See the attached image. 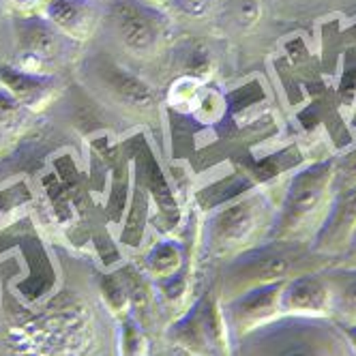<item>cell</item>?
<instances>
[{
	"label": "cell",
	"mask_w": 356,
	"mask_h": 356,
	"mask_svg": "<svg viewBox=\"0 0 356 356\" xmlns=\"http://www.w3.org/2000/svg\"><path fill=\"white\" fill-rule=\"evenodd\" d=\"M337 161L312 163L296 172L286 189L266 243L298 245L316 236L337 191Z\"/></svg>",
	"instance_id": "cell-1"
},
{
	"label": "cell",
	"mask_w": 356,
	"mask_h": 356,
	"mask_svg": "<svg viewBox=\"0 0 356 356\" xmlns=\"http://www.w3.org/2000/svg\"><path fill=\"white\" fill-rule=\"evenodd\" d=\"M275 209L264 193L241 195L219 207L204 223L202 245L211 260L230 262L241 253L266 243Z\"/></svg>",
	"instance_id": "cell-2"
},
{
	"label": "cell",
	"mask_w": 356,
	"mask_h": 356,
	"mask_svg": "<svg viewBox=\"0 0 356 356\" xmlns=\"http://www.w3.org/2000/svg\"><path fill=\"white\" fill-rule=\"evenodd\" d=\"M92 339L95 326L82 305H65L13 333L24 356H84Z\"/></svg>",
	"instance_id": "cell-3"
},
{
	"label": "cell",
	"mask_w": 356,
	"mask_h": 356,
	"mask_svg": "<svg viewBox=\"0 0 356 356\" xmlns=\"http://www.w3.org/2000/svg\"><path fill=\"white\" fill-rule=\"evenodd\" d=\"M168 339L181 356H232L219 286L202 294L193 307L168 326Z\"/></svg>",
	"instance_id": "cell-4"
},
{
	"label": "cell",
	"mask_w": 356,
	"mask_h": 356,
	"mask_svg": "<svg viewBox=\"0 0 356 356\" xmlns=\"http://www.w3.org/2000/svg\"><path fill=\"white\" fill-rule=\"evenodd\" d=\"M318 320L282 318L253 333L256 356H341L343 337L316 324Z\"/></svg>",
	"instance_id": "cell-5"
},
{
	"label": "cell",
	"mask_w": 356,
	"mask_h": 356,
	"mask_svg": "<svg viewBox=\"0 0 356 356\" xmlns=\"http://www.w3.org/2000/svg\"><path fill=\"white\" fill-rule=\"evenodd\" d=\"M292 268L294 260L290 256V245L264 243L260 247H253L227 262L221 282L217 284L221 300L227 302L253 288L286 282L290 279Z\"/></svg>",
	"instance_id": "cell-6"
},
{
	"label": "cell",
	"mask_w": 356,
	"mask_h": 356,
	"mask_svg": "<svg viewBox=\"0 0 356 356\" xmlns=\"http://www.w3.org/2000/svg\"><path fill=\"white\" fill-rule=\"evenodd\" d=\"M114 37L127 54L136 58H152L161 52L165 39L161 15L138 0H116L110 11Z\"/></svg>",
	"instance_id": "cell-7"
},
{
	"label": "cell",
	"mask_w": 356,
	"mask_h": 356,
	"mask_svg": "<svg viewBox=\"0 0 356 356\" xmlns=\"http://www.w3.org/2000/svg\"><path fill=\"white\" fill-rule=\"evenodd\" d=\"M282 286L284 282L253 288L223 302L225 322L234 341L247 339L260 328L282 320Z\"/></svg>",
	"instance_id": "cell-8"
},
{
	"label": "cell",
	"mask_w": 356,
	"mask_h": 356,
	"mask_svg": "<svg viewBox=\"0 0 356 356\" xmlns=\"http://www.w3.org/2000/svg\"><path fill=\"white\" fill-rule=\"evenodd\" d=\"M335 314L333 279L302 273L286 279L282 286V318L324 320Z\"/></svg>",
	"instance_id": "cell-9"
},
{
	"label": "cell",
	"mask_w": 356,
	"mask_h": 356,
	"mask_svg": "<svg viewBox=\"0 0 356 356\" xmlns=\"http://www.w3.org/2000/svg\"><path fill=\"white\" fill-rule=\"evenodd\" d=\"M63 37L43 15L22 17L17 24V58L13 67L29 73H47V67L63 52Z\"/></svg>",
	"instance_id": "cell-10"
},
{
	"label": "cell",
	"mask_w": 356,
	"mask_h": 356,
	"mask_svg": "<svg viewBox=\"0 0 356 356\" xmlns=\"http://www.w3.org/2000/svg\"><path fill=\"white\" fill-rule=\"evenodd\" d=\"M356 232V183L339 187L328 213L312 241V249L324 258H341Z\"/></svg>",
	"instance_id": "cell-11"
},
{
	"label": "cell",
	"mask_w": 356,
	"mask_h": 356,
	"mask_svg": "<svg viewBox=\"0 0 356 356\" xmlns=\"http://www.w3.org/2000/svg\"><path fill=\"white\" fill-rule=\"evenodd\" d=\"M90 71H92L95 82L101 86V90L110 95L122 108H129L134 112H144L155 106V95H152V90L142 80H138L136 75L118 67L116 63L108 58H97L90 65Z\"/></svg>",
	"instance_id": "cell-12"
},
{
	"label": "cell",
	"mask_w": 356,
	"mask_h": 356,
	"mask_svg": "<svg viewBox=\"0 0 356 356\" xmlns=\"http://www.w3.org/2000/svg\"><path fill=\"white\" fill-rule=\"evenodd\" d=\"M69 41L84 43L99 26V7L95 0H49L41 13Z\"/></svg>",
	"instance_id": "cell-13"
},
{
	"label": "cell",
	"mask_w": 356,
	"mask_h": 356,
	"mask_svg": "<svg viewBox=\"0 0 356 356\" xmlns=\"http://www.w3.org/2000/svg\"><path fill=\"white\" fill-rule=\"evenodd\" d=\"M0 82L33 114L45 110L60 90V84L52 73H29L13 65L0 67Z\"/></svg>",
	"instance_id": "cell-14"
},
{
	"label": "cell",
	"mask_w": 356,
	"mask_h": 356,
	"mask_svg": "<svg viewBox=\"0 0 356 356\" xmlns=\"http://www.w3.org/2000/svg\"><path fill=\"white\" fill-rule=\"evenodd\" d=\"M187 256L185 247L176 241H161L152 247L146 258H144V270L155 279V282H163L181 270H185Z\"/></svg>",
	"instance_id": "cell-15"
},
{
	"label": "cell",
	"mask_w": 356,
	"mask_h": 356,
	"mask_svg": "<svg viewBox=\"0 0 356 356\" xmlns=\"http://www.w3.org/2000/svg\"><path fill=\"white\" fill-rule=\"evenodd\" d=\"M33 118V112L24 108L19 101L0 82V150L13 144Z\"/></svg>",
	"instance_id": "cell-16"
},
{
	"label": "cell",
	"mask_w": 356,
	"mask_h": 356,
	"mask_svg": "<svg viewBox=\"0 0 356 356\" xmlns=\"http://www.w3.org/2000/svg\"><path fill=\"white\" fill-rule=\"evenodd\" d=\"M118 356H148V337L138 318L118 320Z\"/></svg>",
	"instance_id": "cell-17"
},
{
	"label": "cell",
	"mask_w": 356,
	"mask_h": 356,
	"mask_svg": "<svg viewBox=\"0 0 356 356\" xmlns=\"http://www.w3.org/2000/svg\"><path fill=\"white\" fill-rule=\"evenodd\" d=\"M99 292H101V298H104V302H106L108 312L116 320H122L127 316H131V294H129V288H127L118 277L108 275V277L101 279Z\"/></svg>",
	"instance_id": "cell-18"
},
{
	"label": "cell",
	"mask_w": 356,
	"mask_h": 356,
	"mask_svg": "<svg viewBox=\"0 0 356 356\" xmlns=\"http://www.w3.org/2000/svg\"><path fill=\"white\" fill-rule=\"evenodd\" d=\"M335 290V314L348 322L356 320V270H346V275L333 282Z\"/></svg>",
	"instance_id": "cell-19"
},
{
	"label": "cell",
	"mask_w": 356,
	"mask_h": 356,
	"mask_svg": "<svg viewBox=\"0 0 356 356\" xmlns=\"http://www.w3.org/2000/svg\"><path fill=\"white\" fill-rule=\"evenodd\" d=\"M202 82L191 78V75H185L178 82H174V86L170 88V104L174 108H178L181 112H191L197 108V101L202 97L200 92Z\"/></svg>",
	"instance_id": "cell-20"
},
{
	"label": "cell",
	"mask_w": 356,
	"mask_h": 356,
	"mask_svg": "<svg viewBox=\"0 0 356 356\" xmlns=\"http://www.w3.org/2000/svg\"><path fill=\"white\" fill-rule=\"evenodd\" d=\"M356 183V148L352 152L337 161V181H335V187H348V185H354Z\"/></svg>",
	"instance_id": "cell-21"
},
{
	"label": "cell",
	"mask_w": 356,
	"mask_h": 356,
	"mask_svg": "<svg viewBox=\"0 0 356 356\" xmlns=\"http://www.w3.org/2000/svg\"><path fill=\"white\" fill-rule=\"evenodd\" d=\"M49 0H5V5L15 11L22 17H31V15H39L43 13V9L47 7Z\"/></svg>",
	"instance_id": "cell-22"
},
{
	"label": "cell",
	"mask_w": 356,
	"mask_h": 356,
	"mask_svg": "<svg viewBox=\"0 0 356 356\" xmlns=\"http://www.w3.org/2000/svg\"><path fill=\"white\" fill-rule=\"evenodd\" d=\"M339 333L348 346V350L356 356V322H346V324H339Z\"/></svg>",
	"instance_id": "cell-23"
},
{
	"label": "cell",
	"mask_w": 356,
	"mask_h": 356,
	"mask_svg": "<svg viewBox=\"0 0 356 356\" xmlns=\"http://www.w3.org/2000/svg\"><path fill=\"white\" fill-rule=\"evenodd\" d=\"M339 262H341V266H343L346 270H356V232H354V236H352V241H350L346 253L339 258Z\"/></svg>",
	"instance_id": "cell-24"
},
{
	"label": "cell",
	"mask_w": 356,
	"mask_h": 356,
	"mask_svg": "<svg viewBox=\"0 0 356 356\" xmlns=\"http://www.w3.org/2000/svg\"><path fill=\"white\" fill-rule=\"evenodd\" d=\"M150 3H157V5H161V3H163V0H150Z\"/></svg>",
	"instance_id": "cell-25"
}]
</instances>
